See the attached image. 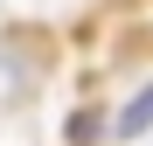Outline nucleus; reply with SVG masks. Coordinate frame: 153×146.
I'll list each match as a JSON object with an SVG mask.
<instances>
[{"label": "nucleus", "instance_id": "f257e3e1", "mask_svg": "<svg viewBox=\"0 0 153 146\" xmlns=\"http://www.w3.org/2000/svg\"><path fill=\"white\" fill-rule=\"evenodd\" d=\"M146 125H153V84L132 97V104H118V118H111V132H118V139H139Z\"/></svg>", "mask_w": 153, "mask_h": 146}, {"label": "nucleus", "instance_id": "f03ea898", "mask_svg": "<svg viewBox=\"0 0 153 146\" xmlns=\"http://www.w3.org/2000/svg\"><path fill=\"white\" fill-rule=\"evenodd\" d=\"M63 139L70 146H97V139H105V111H76L70 125H63Z\"/></svg>", "mask_w": 153, "mask_h": 146}]
</instances>
